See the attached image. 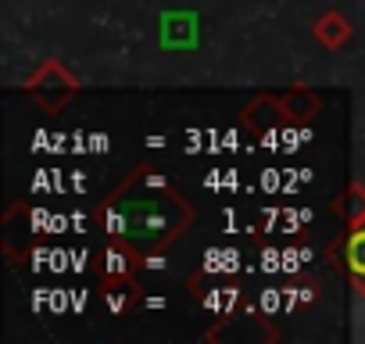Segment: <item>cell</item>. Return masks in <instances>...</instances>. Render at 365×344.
Instances as JSON below:
<instances>
[{"label": "cell", "mask_w": 365, "mask_h": 344, "mask_svg": "<svg viewBox=\"0 0 365 344\" xmlns=\"http://www.w3.org/2000/svg\"><path fill=\"white\" fill-rule=\"evenodd\" d=\"M197 212L182 198L154 165H140L118 183L115 194H108L101 208V223L108 237L136 244L147 251H165L182 233L194 226Z\"/></svg>", "instance_id": "obj_1"}, {"label": "cell", "mask_w": 365, "mask_h": 344, "mask_svg": "<svg viewBox=\"0 0 365 344\" xmlns=\"http://www.w3.org/2000/svg\"><path fill=\"white\" fill-rule=\"evenodd\" d=\"M76 90H79V79L61 65V61H43L29 79H26V93L47 111V115H58L72 97H76Z\"/></svg>", "instance_id": "obj_2"}, {"label": "cell", "mask_w": 365, "mask_h": 344, "mask_svg": "<svg viewBox=\"0 0 365 344\" xmlns=\"http://www.w3.org/2000/svg\"><path fill=\"white\" fill-rule=\"evenodd\" d=\"M158 44H161V51H194L201 44V15L197 11H165Z\"/></svg>", "instance_id": "obj_3"}, {"label": "cell", "mask_w": 365, "mask_h": 344, "mask_svg": "<svg viewBox=\"0 0 365 344\" xmlns=\"http://www.w3.org/2000/svg\"><path fill=\"white\" fill-rule=\"evenodd\" d=\"M140 269H143V251L129 241L111 237L108 248H104V280H108V287L111 283H133V276Z\"/></svg>", "instance_id": "obj_4"}, {"label": "cell", "mask_w": 365, "mask_h": 344, "mask_svg": "<svg viewBox=\"0 0 365 344\" xmlns=\"http://www.w3.org/2000/svg\"><path fill=\"white\" fill-rule=\"evenodd\" d=\"M351 33H354L351 19H347L344 11H336V8L322 11V15L312 22V36H315V44L326 47V51H340V47L351 40Z\"/></svg>", "instance_id": "obj_5"}, {"label": "cell", "mask_w": 365, "mask_h": 344, "mask_svg": "<svg viewBox=\"0 0 365 344\" xmlns=\"http://www.w3.org/2000/svg\"><path fill=\"white\" fill-rule=\"evenodd\" d=\"M272 108L279 111V118L308 122V118H315V115H319L322 101H319V97H315L312 90L297 86V90H287V93H272Z\"/></svg>", "instance_id": "obj_6"}, {"label": "cell", "mask_w": 365, "mask_h": 344, "mask_svg": "<svg viewBox=\"0 0 365 344\" xmlns=\"http://www.w3.org/2000/svg\"><path fill=\"white\" fill-rule=\"evenodd\" d=\"M333 212H336V219H340L347 230L365 226V183H361V180H351V183L333 198Z\"/></svg>", "instance_id": "obj_7"}, {"label": "cell", "mask_w": 365, "mask_h": 344, "mask_svg": "<svg viewBox=\"0 0 365 344\" xmlns=\"http://www.w3.org/2000/svg\"><path fill=\"white\" fill-rule=\"evenodd\" d=\"M340 248H344V265L351 273V283L365 294V226L347 230V237L340 241Z\"/></svg>", "instance_id": "obj_8"}, {"label": "cell", "mask_w": 365, "mask_h": 344, "mask_svg": "<svg viewBox=\"0 0 365 344\" xmlns=\"http://www.w3.org/2000/svg\"><path fill=\"white\" fill-rule=\"evenodd\" d=\"M237 248H208L205 251V273H237Z\"/></svg>", "instance_id": "obj_9"}, {"label": "cell", "mask_w": 365, "mask_h": 344, "mask_svg": "<svg viewBox=\"0 0 365 344\" xmlns=\"http://www.w3.org/2000/svg\"><path fill=\"white\" fill-rule=\"evenodd\" d=\"M133 301H136L133 283H111V287H108V294H104V305H108V312H115V315L129 312V305H133Z\"/></svg>", "instance_id": "obj_10"}, {"label": "cell", "mask_w": 365, "mask_h": 344, "mask_svg": "<svg viewBox=\"0 0 365 344\" xmlns=\"http://www.w3.org/2000/svg\"><path fill=\"white\" fill-rule=\"evenodd\" d=\"M237 301H240V287H215V290H212V294L205 298V308H212V312H222V315H230Z\"/></svg>", "instance_id": "obj_11"}, {"label": "cell", "mask_w": 365, "mask_h": 344, "mask_svg": "<svg viewBox=\"0 0 365 344\" xmlns=\"http://www.w3.org/2000/svg\"><path fill=\"white\" fill-rule=\"evenodd\" d=\"M258 308H262L265 315L287 312V290H279V287H265V290H262V298H258Z\"/></svg>", "instance_id": "obj_12"}, {"label": "cell", "mask_w": 365, "mask_h": 344, "mask_svg": "<svg viewBox=\"0 0 365 344\" xmlns=\"http://www.w3.org/2000/svg\"><path fill=\"white\" fill-rule=\"evenodd\" d=\"M258 269H262V273H276V269H283V251H279V248H265Z\"/></svg>", "instance_id": "obj_13"}, {"label": "cell", "mask_w": 365, "mask_h": 344, "mask_svg": "<svg viewBox=\"0 0 365 344\" xmlns=\"http://www.w3.org/2000/svg\"><path fill=\"white\" fill-rule=\"evenodd\" d=\"M304 262H308V258H304L301 248H287V251H283V273H301Z\"/></svg>", "instance_id": "obj_14"}, {"label": "cell", "mask_w": 365, "mask_h": 344, "mask_svg": "<svg viewBox=\"0 0 365 344\" xmlns=\"http://www.w3.org/2000/svg\"><path fill=\"white\" fill-rule=\"evenodd\" d=\"M279 176H283V172H276V168H265V172H262V191H265V194L279 191V187H283V183H279Z\"/></svg>", "instance_id": "obj_15"}, {"label": "cell", "mask_w": 365, "mask_h": 344, "mask_svg": "<svg viewBox=\"0 0 365 344\" xmlns=\"http://www.w3.org/2000/svg\"><path fill=\"white\" fill-rule=\"evenodd\" d=\"M86 143H90V151L104 154L108 151V133H93V136H86Z\"/></svg>", "instance_id": "obj_16"}, {"label": "cell", "mask_w": 365, "mask_h": 344, "mask_svg": "<svg viewBox=\"0 0 365 344\" xmlns=\"http://www.w3.org/2000/svg\"><path fill=\"white\" fill-rule=\"evenodd\" d=\"M51 305H54V312H65V308H68V290H61V287H58V290H54V298H51Z\"/></svg>", "instance_id": "obj_17"}, {"label": "cell", "mask_w": 365, "mask_h": 344, "mask_svg": "<svg viewBox=\"0 0 365 344\" xmlns=\"http://www.w3.org/2000/svg\"><path fill=\"white\" fill-rule=\"evenodd\" d=\"M143 305H147V308H165V305H168V301H165V298H147V301H143Z\"/></svg>", "instance_id": "obj_18"}]
</instances>
